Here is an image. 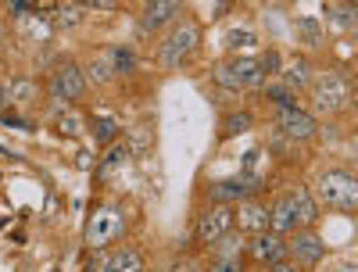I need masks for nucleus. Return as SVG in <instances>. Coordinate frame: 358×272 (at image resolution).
I'll use <instances>...</instances> for the list:
<instances>
[{"label":"nucleus","mask_w":358,"mask_h":272,"mask_svg":"<svg viewBox=\"0 0 358 272\" xmlns=\"http://www.w3.org/2000/svg\"><path fill=\"white\" fill-rule=\"evenodd\" d=\"M15 22H18L22 33H29V40H47V36H50V22H47L40 11H25V15H18Z\"/></svg>","instance_id":"17"},{"label":"nucleus","mask_w":358,"mask_h":272,"mask_svg":"<svg viewBox=\"0 0 358 272\" xmlns=\"http://www.w3.org/2000/svg\"><path fill=\"white\" fill-rule=\"evenodd\" d=\"M312 104L322 115H334L341 108L351 104V83L341 72H322L319 79H312Z\"/></svg>","instance_id":"3"},{"label":"nucleus","mask_w":358,"mask_h":272,"mask_svg":"<svg viewBox=\"0 0 358 272\" xmlns=\"http://www.w3.org/2000/svg\"><path fill=\"white\" fill-rule=\"evenodd\" d=\"M50 94L57 97V101H79L83 94H86V76L79 72V65H62L54 72V79H50Z\"/></svg>","instance_id":"7"},{"label":"nucleus","mask_w":358,"mask_h":272,"mask_svg":"<svg viewBox=\"0 0 358 272\" xmlns=\"http://www.w3.org/2000/svg\"><path fill=\"white\" fill-rule=\"evenodd\" d=\"M76 122H79L76 115H65V118H62V126H57V129H62L65 136H76V133H79V126H76Z\"/></svg>","instance_id":"30"},{"label":"nucleus","mask_w":358,"mask_h":272,"mask_svg":"<svg viewBox=\"0 0 358 272\" xmlns=\"http://www.w3.org/2000/svg\"><path fill=\"white\" fill-rule=\"evenodd\" d=\"M236 215H233V208L229 204H215V208H208L201 222H197V240L201 244H219L222 236H229Z\"/></svg>","instance_id":"6"},{"label":"nucleus","mask_w":358,"mask_h":272,"mask_svg":"<svg viewBox=\"0 0 358 272\" xmlns=\"http://www.w3.org/2000/svg\"><path fill=\"white\" fill-rule=\"evenodd\" d=\"M290 255H294V262H301V265H315V262H322L326 244H322V236H315L312 229H301V233H294V240H290Z\"/></svg>","instance_id":"12"},{"label":"nucleus","mask_w":358,"mask_h":272,"mask_svg":"<svg viewBox=\"0 0 358 272\" xmlns=\"http://www.w3.org/2000/svg\"><path fill=\"white\" fill-rule=\"evenodd\" d=\"M344 4H351V8H358V0H344Z\"/></svg>","instance_id":"33"},{"label":"nucleus","mask_w":358,"mask_h":272,"mask_svg":"<svg viewBox=\"0 0 358 272\" xmlns=\"http://www.w3.org/2000/svg\"><path fill=\"white\" fill-rule=\"evenodd\" d=\"M287 197H290V204H294V211H297V222H301V226H312V222L319 219V201H315L308 190L297 187V190H290Z\"/></svg>","instance_id":"15"},{"label":"nucleus","mask_w":358,"mask_h":272,"mask_svg":"<svg viewBox=\"0 0 358 272\" xmlns=\"http://www.w3.org/2000/svg\"><path fill=\"white\" fill-rule=\"evenodd\" d=\"M265 94H268V97H273V101H276L280 108H287V104H297V101H294V94H290V86H287V83H283V86H268V90H265Z\"/></svg>","instance_id":"25"},{"label":"nucleus","mask_w":358,"mask_h":272,"mask_svg":"<svg viewBox=\"0 0 358 272\" xmlns=\"http://www.w3.org/2000/svg\"><path fill=\"white\" fill-rule=\"evenodd\" d=\"M297 226H301V222H297V211H294L290 197L283 194V197L273 204V226H268V229H276V233H294Z\"/></svg>","instance_id":"16"},{"label":"nucleus","mask_w":358,"mask_h":272,"mask_svg":"<svg viewBox=\"0 0 358 272\" xmlns=\"http://www.w3.org/2000/svg\"><path fill=\"white\" fill-rule=\"evenodd\" d=\"M258 179H219V183L208 187V197H212L215 204H236V201H248L251 194H258Z\"/></svg>","instance_id":"8"},{"label":"nucleus","mask_w":358,"mask_h":272,"mask_svg":"<svg viewBox=\"0 0 358 272\" xmlns=\"http://www.w3.org/2000/svg\"><path fill=\"white\" fill-rule=\"evenodd\" d=\"M115 136H118V122H115V118H94V140L108 143Z\"/></svg>","instance_id":"23"},{"label":"nucleus","mask_w":358,"mask_h":272,"mask_svg":"<svg viewBox=\"0 0 358 272\" xmlns=\"http://www.w3.org/2000/svg\"><path fill=\"white\" fill-rule=\"evenodd\" d=\"M183 8V0H147L143 4V15H140V29L143 33H158L165 22H172Z\"/></svg>","instance_id":"10"},{"label":"nucleus","mask_w":358,"mask_h":272,"mask_svg":"<svg viewBox=\"0 0 358 272\" xmlns=\"http://www.w3.org/2000/svg\"><path fill=\"white\" fill-rule=\"evenodd\" d=\"M330 22H334V29L348 33V29H358V11H355L351 4H341V8L330 11Z\"/></svg>","instance_id":"20"},{"label":"nucleus","mask_w":358,"mask_h":272,"mask_svg":"<svg viewBox=\"0 0 358 272\" xmlns=\"http://www.w3.org/2000/svg\"><path fill=\"white\" fill-rule=\"evenodd\" d=\"M122 233H126V215L115 204L94 208V215H90V222H86V244L90 248H97V251L101 248H111Z\"/></svg>","instance_id":"2"},{"label":"nucleus","mask_w":358,"mask_h":272,"mask_svg":"<svg viewBox=\"0 0 358 272\" xmlns=\"http://www.w3.org/2000/svg\"><path fill=\"white\" fill-rule=\"evenodd\" d=\"M111 76H115V69H111L108 57H94V62H90V79L94 83H108Z\"/></svg>","instance_id":"24"},{"label":"nucleus","mask_w":358,"mask_h":272,"mask_svg":"<svg viewBox=\"0 0 358 272\" xmlns=\"http://www.w3.org/2000/svg\"><path fill=\"white\" fill-rule=\"evenodd\" d=\"M197 43H201V25H197V22L179 25L172 36H165V43H162V50H158V65H162V69H179V65H183L187 57L197 50Z\"/></svg>","instance_id":"4"},{"label":"nucleus","mask_w":358,"mask_h":272,"mask_svg":"<svg viewBox=\"0 0 358 272\" xmlns=\"http://www.w3.org/2000/svg\"><path fill=\"white\" fill-rule=\"evenodd\" d=\"M248 129H251V115H248V111H229V115H226L222 136H236V133H248Z\"/></svg>","instance_id":"22"},{"label":"nucleus","mask_w":358,"mask_h":272,"mask_svg":"<svg viewBox=\"0 0 358 272\" xmlns=\"http://www.w3.org/2000/svg\"><path fill=\"white\" fill-rule=\"evenodd\" d=\"M280 126H283V133L290 136V140H312L315 133H319V122L308 115V111H301L297 104H287V108H280Z\"/></svg>","instance_id":"9"},{"label":"nucleus","mask_w":358,"mask_h":272,"mask_svg":"<svg viewBox=\"0 0 358 272\" xmlns=\"http://www.w3.org/2000/svg\"><path fill=\"white\" fill-rule=\"evenodd\" d=\"M215 83L226 90H258L265 83V72L255 57H233L215 69Z\"/></svg>","instance_id":"5"},{"label":"nucleus","mask_w":358,"mask_h":272,"mask_svg":"<svg viewBox=\"0 0 358 272\" xmlns=\"http://www.w3.org/2000/svg\"><path fill=\"white\" fill-rule=\"evenodd\" d=\"M251 258L255 262H262V265H273V262H280V258H287V244H283V236L273 229H262V233H255V240H251Z\"/></svg>","instance_id":"11"},{"label":"nucleus","mask_w":358,"mask_h":272,"mask_svg":"<svg viewBox=\"0 0 358 272\" xmlns=\"http://www.w3.org/2000/svg\"><path fill=\"white\" fill-rule=\"evenodd\" d=\"M283 83H287V86H294V90H305V86H312L308 62H294V65H287V69H283Z\"/></svg>","instance_id":"19"},{"label":"nucleus","mask_w":358,"mask_h":272,"mask_svg":"<svg viewBox=\"0 0 358 272\" xmlns=\"http://www.w3.org/2000/svg\"><path fill=\"white\" fill-rule=\"evenodd\" d=\"M79 18H83V11L76 4H62V8H57V25H76Z\"/></svg>","instance_id":"26"},{"label":"nucleus","mask_w":358,"mask_h":272,"mask_svg":"<svg viewBox=\"0 0 358 272\" xmlns=\"http://www.w3.org/2000/svg\"><path fill=\"white\" fill-rule=\"evenodd\" d=\"M8 8H11V15L18 18V15H25V11H33V0H8Z\"/></svg>","instance_id":"31"},{"label":"nucleus","mask_w":358,"mask_h":272,"mask_svg":"<svg viewBox=\"0 0 358 272\" xmlns=\"http://www.w3.org/2000/svg\"><path fill=\"white\" fill-rule=\"evenodd\" d=\"M57 8H62V0H33V11H40V15H50Z\"/></svg>","instance_id":"29"},{"label":"nucleus","mask_w":358,"mask_h":272,"mask_svg":"<svg viewBox=\"0 0 358 272\" xmlns=\"http://www.w3.org/2000/svg\"><path fill=\"white\" fill-rule=\"evenodd\" d=\"M126 162H129V147H126V143H122V147H111V150H108V158L101 162V172H97V176H101V179H111Z\"/></svg>","instance_id":"18"},{"label":"nucleus","mask_w":358,"mask_h":272,"mask_svg":"<svg viewBox=\"0 0 358 272\" xmlns=\"http://www.w3.org/2000/svg\"><path fill=\"white\" fill-rule=\"evenodd\" d=\"M315 201L322 208H337V211H358V179L351 172H322L315 179Z\"/></svg>","instance_id":"1"},{"label":"nucleus","mask_w":358,"mask_h":272,"mask_svg":"<svg viewBox=\"0 0 358 272\" xmlns=\"http://www.w3.org/2000/svg\"><path fill=\"white\" fill-rule=\"evenodd\" d=\"M258 65H262V72H265V76L280 72V54H276V50H265V54L258 57Z\"/></svg>","instance_id":"27"},{"label":"nucleus","mask_w":358,"mask_h":272,"mask_svg":"<svg viewBox=\"0 0 358 272\" xmlns=\"http://www.w3.org/2000/svg\"><path fill=\"white\" fill-rule=\"evenodd\" d=\"M15 101H18V104H33V101H36L33 83H15Z\"/></svg>","instance_id":"28"},{"label":"nucleus","mask_w":358,"mask_h":272,"mask_svg":"<svg viewBox=\"0 0 358 272\" xmlns=\"http://www.w3.org/2000/svg\"><path fill=\"white\" fill-rule=\"evenodd\" d=\"M236 43H255V36L251 33H229V47H236Z\"/></svg>","instance_id":"32"},{"label":"nucleus","mask_w":358,"mask_h":272,"mask_svg":"<svg viewBox=\"0 0 358 272\" xmlns=\"http://www.w3.org/2000/svg\"><path fill=\"white\" fill-rule=\"evenodd\" d=\"M108 62H111L115 76H118V72H133V69H136V54H133L129 47H115V50L108 54Z\"/></svg>","instance_id":"21"},{"label":"nucleus","mask_w":358,"mask_h":272,"mask_svg":"<svg viewBox=\"0 0 358 272\" xmlns=\"http://www.w3.org/2000/svg\"><path fill=\"white\" fill-rule=\"evenodd\" d=\"M236 222H241L244 233H262V229L273 226V208H265L258 201H248V204H241V211H236Z\"/></svg>","instance_id":"14"},{"label":"nucleus","mask_w":358,"mask_h":272,"mask_svg":"<svg viewBox=\"0 0 358 272\" xmlns=\"http://www.w3.org/2000/svg\"><path fill=\"white\" fill-rule=\"evenodd\" d=\"M90 269H97V272H140V269H143V258H140V251L122 248V251H115V255H108V258L90 262Z\"/></svg>","instance_id":"13"}]
</instances>
